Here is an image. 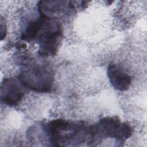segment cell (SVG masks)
Wrapping results in <instances>:
<instances>
[{
	"label": "cell",
	"mask_w": 147,
	"mask_h": 147,
	"mask_svg": "<svg viewBox=\"0 0 147 147\" xmlns=\"http://www.w3.org/2000/svg\"><path fill=\"white\" fill-rule=\"evenodd\" d=\"M53 146H75L84 142L90 135V127L83 122H71L62 119L51 121L45 128Z\"/></svg>",
	"instance_id": "obj_1"
},
{
	"label": "cell",
	"mask_w": 147,
	"mask_h": 147,
	"mask_svg": "<svg viewBox=\"0 0 147 147\" xmlns=\"http://www.w3.org/2000/svg\"><path fill=\"white\" fill-rule=\"evenodd\" d=\"M41 16L42 21L33 40L38 44V54L48 57L55 55L57 52L63 36V28L55 20Z\"/></svg>",
	"instance_id": "obj_3"
},
{
	"label": "cell",
	"mask_w": 147,
	"mask_h": 147,
	"mask_svg": "<svg viewBox=\"0 0 147 147\" xmlns=\"http://www.w3.org/2000/svg\"><path fill=\"white\" fill-rule=\"evenodd\" d=\"M22 65L18 79L25 87L38 92L51 90L53 74L49 65L30 59L25 60Z\"/></svg>",
	"instance_id": "obj_2"
},
{
	"label": "cell",
	"mask_w": 147,
	"mask_h": 147,
	"mask_svg": "<svg viewBox=\"0 0 147 147\" xmlns=\"http://www.w3.org/2000/svg\"><path fill=\"white\" fill-rule=\"evenodd\" d=\"M6 35V26L3 21V18L1 17V40H2Z\"/></svg>",
	"instance_id": "obj_8"
},
{
	"label": "cell",
	"mask_w": 147,
	"mask_h": 147,
	"mask_svg": "<svg viewBox=\"0 0 147 147\" xmlns=\"http://www.w3.org/2000/svg\"><path fill=\"white\" fill-rule=\"evenodd\" d=\"M71 1H41L38 5L41 16L55 20V18L65 14L67 10L74 8Z\"/></svg>",
	"instance_id": "obj_6"
},
{
	"label": "cell",
	"mask_w": 147,
	"mask_h": 147,
	"mask_svg": "<svg viewBox=\"0 0 147 147\" xmlns=\"http://www.w3.org/2000/svg\"><path fill=\"white\" fill-rule=\"evenodd\" d=\"M24 87L19 79L4 78L1 85L0 96L1 101L8 106H16L24 95Z\"/></svg>",
	"instance_id": "obj_5"
},
{
	"label": "cell",
	"mask_w": 147,
	"mask_h": 147,
	"mask_svg": "<svg viewBox=\"0 0 147 147\" xmlns=\"http://www.w3.org/2000/svg\"><path fill=\"white\" fill-rule=\"evenodd\" d=\"M107 76L111 85L117 90H127L131 83L130 76L116 64L110 63L107 68Z\"/></svg>",
	"instance_id": "obj_7"
},
{
	"label": "cell",
	"mask_w": 147,
	"mask_h": 147,
	"mask_svg": "<svg viewBox=\"0 0 147 147\" xmlns=\"http://www.w3.org/2000/svg\"><path fill=\"white\" fill-rule=\"evenodd\" d=\"M132 134V129L126 123L121 122L116 117L102 118L95 125L90 127L88 142L92 145L100 140L114 138L119 143H123Z\"/></svg>",
	"instance_id": "obj_4"
}]
</instances>
